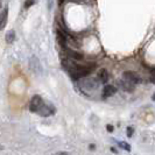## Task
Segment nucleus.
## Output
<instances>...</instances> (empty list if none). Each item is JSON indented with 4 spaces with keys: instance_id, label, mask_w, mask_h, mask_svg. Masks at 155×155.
Listing matches in <instances>:
<instances>
[{
    "instance_id": "1",
    "label": "nucleus",
    "mask_w": 155,
    "mask_h": 155,
    "mask_svg": "<svg viewBox=\"0 0 155 155\" xmlns=\"http://www.w3.org/2000/svg\"><path fill=\"white\" fill-rule=\"evenodd\" d=\"M63 65H64L65 69L68 70L70 76L74 78V79H79V78L86 77V76L90 75V72L96 68L94 64L79 65V64L70 62V61H64V62H63Z\"/></svg>"
},
{
    "instance_id": "9",
    "label": "nucleus",
    "mask_w": 155,
    "mask_h": 155,
    "mask_svg": "<svg viewBox=\"0 0 155 155\" xmlns=\"http://www.w3.org/2000/svg\"><path fill=\"white\" fill-rule=\"evenodd\" d=\"M29 65H31V69L34 71V72H36V74H40L41 72V70H42V68H41V63L39 62V60L36 58V57H31V63H29Z\"/></svg>"
},
{
    "instance_id": "4",
    "label": "nucleus",
    "mask_w": 155,
    "mask_h": 155,
    "mask_svg": "<svg viewBox=\"0 0 155 155\" xmlns=\"http://www.w3.org/2000/svg\"><path fill=\"white\" fill-rule=\"evenodd\" d=\"M123 78L126 79V81H128V82H132L134 84H138V83L141 82L140 76L137 72H134V71H125L124 74H123Z\"/></svg>"
},
{
    "instance_id": "3",
    "label": "nucleus",
    "mask_w": 155,
    "mask_h": 155,
    "mask_svg": "<svg viewBox=\"0 0 155 155\" xmlns=\"http://www.w3.org/2000/svg\"><path fill=\"white\" fill-rule=\"evenodd\" d=\"M55 112H56V109H55L54 105H51V104H45L43 103V105H42V107L40 109V111L38 112L41 117H50L55 114Z\"/></svg>"
},
{
    "instance_id": "6",
    "label": "nucleus",
    "mask_w": 155,
    "mask_h": 155,
    "mask_svg": "<svg viewBox=\"0 0 155 155\" xmlns=\"http://www.w3.org/2000/svg\"><path fill=\"white\" fill-rule=\"evenodd\" d=\"M8 18V7H5L0 12V31H2L6 27Z\"/></svg>"
},
{
    "instance_id": "14",
    "label": "nucleus",
    "mask_w": 155,
    "mask_h": 155,
    "mask_svg": "<svg viewBox=\"0 0 155 155\" xmlns=\"http://www.w3.org/2000/svg\"><path fill=\"white\" fill-rule=\"evenodd\" d=\"M34 4H35V0H26L25 4H23V7L26 8V9H28V8L31 7Z\"/></svg>"
},
{
    "instance_id": "18",
    "label": "nucleus",
    "mask_w": 155,
    "mask_h": 155,
    "mask_svg": "<svg viewBox=\"0 0 155 155\" xmlns=\"http://www.w3.org/2000/svg\"><path fill=\"white\" fill-rule=\"evenodd\" d=\"M152 99H153V101H155V93H154V94H153V97H152Z\"/></svg>"
},
{
    "instance_id": "2",
    "label": "nucleus",
    "mask_w": 155,
    "mask_h": 155,
    "mask_svg": "<svg viewBox=\"0 0 155 155\" xmlns=\"http://www.w3.org/2000/svg\"><path fill=\"white\" fill-rule=\"evenodd\" d=\"M42 105H43L42 97L39 96V94H35V96H33V98L31 99V103H29V111L33 112V113H38L40 109L42 107Z\"/></svg>"
},
{
    "instance_id": "8",
    "label": "nucleus",
    "mask_w": 155,
    "mask_h": 155,
    "mask_svg": "<svg viewBox=\"0 0 155 155\" xmlns=\"http://www.w3.org/2000/svg\"><path fill=\"white\" fill-rule=\"evenodd\" d=\"M134 85H135L134 83L128 82V81H126L124 78H123V81H120V87L124 91H126V92H132V91H134Z\"/></svg>"
},
{
    "instance_id": "5",
    "label": "nucleus",
    "mask_w": 155,
    "mask_h": 155,
    "mask_svg": "<svg viewBox=\"0 0 155 155\" xmlns=\"http://www.w3.org/2000/svg\"><path fill=\"white\" fill-rule=\"evenodd\" d=\"M117 91H118V89L114 85H106L104 87V90H103V98L104 99L110 98V97L114 96L117 93Z\"/></svg>"
},
{
    "instance_id": "15",
    "label": "nucleus",
    "mask_w": 155,
    "mask_h": 155,
    "mask_svg": "<svg viewBox=\"0 0 155 155\" xmlns=\"http://www.w3.org/2000/svg\"><path fill=\"white\" fill-rule=\"evenodd\" d=\"M133 132H134L133 127H131V126H130V127H127V130H126V133H127V137H128V138H131V137H132Z\"/></svg>"
},
{
    "instance_id": "16",
    "label": "nucleus",
    "mask_w": 155,
    "mask_h": 155,
    "mask_svg": "<svg viewBox=\"0 0 155 155\" xmlns=\"http://www.w3.org/2000/svg\"><path fill=\"white\" fill-rule=\"evenodd\" d=\"M150 82L155 84V71H153V74H152V76H150Z\"/></svg>"
},
{
    "instance_id": "12",
    "label": "nucleus",
    "mask_w": 155,
    "mask_h": 155,
    "mask_svg": "<svg viewBox=\"0 0 155 155\" xmlns=\"http://www.w3.org/2000/svg\"><path fill=\"white\" fill-rule=\"evenodd\" d=\"M14 40H15V31L11 29L6 33V42L7 43H13Z\"/></svg>"
},
{
    "instance_id": "13",
    "label": "nucleus",
    "mask_w": 155,
    "mask_h": 155,
    "mask_svg": "<svg viewBox=\"0 0 155 155\" xmlns=\"http://www.w3.org/2000/svg\"><path fill=\"white\" fill-rule=\"evenodd\" d=\"M118 145H119V146H120L121 148H124L125 150H128V152L131 150V145H130V143H127V142H124V141H120V142H119Z\"/></svg>"
},
{
    "instance_id": "10",
    "label": "nucleus",
    "mask_w": 155,
    "mask_h": 155,
    "mask_svg": "<svg viewBox=\"0 0 155 155\" xmlns=\"http://www.w3.org/2000/svg\"><path fill=\"white\" fill-rule=\"evenodd\" d=\"M98 78L101 83H106L109 81V72L106 69H101L98 71Z\"/></svg>"
},
{
    "instance_id": "11",
    "label": "nucleus",
    "mask_w": 155,
    "mask_h": 155,
    "mask_svg": "<svg viewBox=\"0 0 155 155\" xmlns=\"http://www.w3.org/2000/svg\"><path fill=\"white\" fill-rule=\"evenodd\" d=\"M65 51L68 53V56H69L70 58H74V60H82L83 58V55L77 53V51H75V50H72V49H67L65 48Z\"/></svg>"
},
{
    "instance_id": "17",
    "label": "nucleus",
    "mask_w": 155,
    "mask_h": 155,
    "mask_svg": "<svg viewBox=\"0 0 155 155\" xmlns=\"http://www.w3.org/2000/svg\"><path fill=\"white\" fill-rule=\"evenodd\" d=\"M106 130H107L109 132H113V126H112V125H107V126H106Z\"/></svg>"
},
{
    "instance_id": "7",
    "label": "nucleus",
    "mask_w": 155,
    "mask_h": 155,
    "mask_svg": "<svg viewBox=\"0 0 155 155\" xmlns=\"http://www.w3.org/2000/svg\"><path fill=\"white\" fill-rule=\"evenodd\" d=\"M98 82H96L93 78H90V79H85V81H83L82 82V86H84L86 87L87 90H94V89H97L98 87Z\"/></svg>"
}]
</instances>
